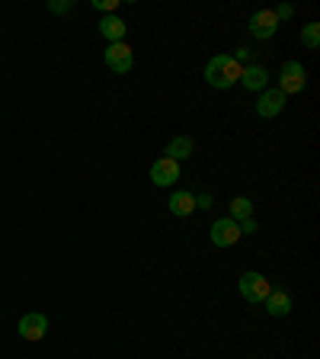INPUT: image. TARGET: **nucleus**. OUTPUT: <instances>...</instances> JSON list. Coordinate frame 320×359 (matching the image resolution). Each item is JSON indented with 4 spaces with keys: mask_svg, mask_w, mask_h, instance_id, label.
<instances>
[{
    "mask_svg": "<svg viewBox=\"0 0 320 359\" xmlns=\"http://www.w3.org/2000/svg\"><path fill=\"white\" fill-rule=\"evenodd\" d=\"M240 87L253 90V93H263V90L269 87V71L263 65H246L244 71H240Z\"/></svg>",
    "mask_w": 320,
    "mask_h": 359,
    "instance_id": "nucleus-10",
    "label": "nucleus"
},
{
    "mask_svg": "<svg viewBox=\"0 0 320 359\" xmlns=\"http://www.w3.org/2000/svg\"><path fill=\"white\" fill-rule=\"evenodd\" d=\"M195 209H211V196H209V193H202L199 199H195Z\"/></svg>",
    "mask_w": 320,
    "mask_h": 359,
    "instance_id": "nucleus-21",
    "label": "nucleus"
},
{
    "mask_svg": "<svg viewBox=\"0 0 320 359\" xmlns=\"http://www.w3.org/2000/svg\"><path fill=\"white\" fill-rule=\"evenodd\" d=\"M237 289H240V295H244V302H250V305H263L266 295L272 292V283H269L263 273H256V269H246L244 276H240Z\"/></svg>",
    "mask_w": 320,
    "mask_h": 359,
    "instance_id": "nucleus-2",
    "label": "nucleus"
},
{
    "mask_svg": "<svg viewBox=\"0 0 320 359\" xmlns=\"http://www.w3.org/2000/svg\"><path fill=\"white\" fill-rule=\"evenodd\" d=\"M48 10H52V13H67V10H74V0H52Z\"/></svg>",
    "mask_w": 320,
    "mask_h": 359,
    "instance_id": "nucleus-18",
    "label": "nucleus"
},
{
    "mask_svg": "<svg viewBox=\"0 0 320 359\" xmlns=\"http://www.w3.org/2000/svg\"><path fill=\"white\" fill-rule=\"evenodd\" d=\"M285 103H288V97H285L282 90L266 87V90L260 93V100H256V112H260L263 119H276V116H282Z\"/></svg>",
    "mask_w": 320,
    "mask_h": 359,
    "instance_id": "nucleus-6",
    "label": "nucleus"
},
{
    "mask_svg": "<svg viewBox=\"0 0 320 359\" xmlns=\"http://www.w3.org/2000/svg\"><path fill=\"white\" fill-rule=\"evenodd\" d=\"M167 209H170V215H176V218H189L195 212V196L189 193V189H176V193H170Z\"/></svg>",
    "mask_w": 320,
    "mask_h": 359,
    "instance_id": "nucleus-11",
    "label": "nucleus"
},
{
    "mask_svg": "<svg viewBox=\"0 0 320 359\" xmlns=\"http://www.w3.org/2000/svg\"><path fill=\"white\" fill-rule=\"evenodd\" d=\"M272 13H276V20L282 22V20H291V16H295V7H291V4H282V7H276Z\"/></svg>",
    "mask_w": 320,
    "mask_h": 359,
    "instance_id": "nucleus-19",
    "label": "nucleus"
},
{
    "mask_svg": "<svg viewBox=\"0 0 320 359\" xmlns=\"http://www.w3.org/2000/svg\"><path fill=\"white\" fill-rule=\"evenodd\" d=\"M99 32H103V39H109V45L112 42H125V32H128V26H125V20L122 16H103L99 20Z\"/></svg>",
    "mask_w": 320,
    "mask_h": 359,
    "instance_id": "nucleus-13",
    "label": "nucleus"
},
{
    "mask_svg": "<svg viewBox=\"0 0 320 359\" xmlns=\"http://www.w3.org/2000/svg\"><path fill=\"white\" fill-rule=\"evenodd\" d=\"M48 334V318L39 311H26L20 318V337L22 340H29V344H36V340H42V337Z\"/></svg>",
    "mask_w": 320,
    "mask_h": 359,
    "instance_id": "nucleus-7",
    "label": "nucleus"
},
{
    "mask_svg": "<svg viewBox=\"0 0 320 359\" xmlns=\"http://www.w3.org/2000/svg\"><path fill=\"white\" fill-rule=\"evenodd\" d=\"M228 218H234V222H246V218H253V202L246 199V196L231 199V205H228Z\"/></svg>",
    "mask_w": 320,
    "mask_h": 359,
    "instance_id": "nucleus-15",
    "label": "nucleus"
},
{
    "mask_svg": "<svg viewBox=\"0 0 320 359\" xmlns=\"http://www.w3.org/2000/svg\"><path fill=\"white\" fill-rule=\"evenodd\" d=\"M240 71H244V67L234 61V55H215V58H209V65H205V81L215 90H231L234 83H240Z\"/></svg>",
    "mask_w": 320,
    "mask_h": 359,
    "instance_id": "nucleus-1",
    "label": "nucleus"
},
{
    "mask_svg": "<svg viewBox=\"0 0 320 359\" xmlns=\"http://www.w3.org/2000/svg\"><path fill=\"white\" fill-rule=\"evenodd\" d=\"M305 87H307V71L301 67V61H285L282 71H279L276 90H282L285 97H291V93H301Z\"/></svg>",
    "mask_w": 320,
    "mask_h": 359,
    "instance_id": "nucleus-3",
    "label": "nucleus"
},
{
    "mask_svg": "<svg viewBox=\"0 0 320 359\" xmlns=\"http://www.w3.org/2000/svg\"><path fill=\"white\" fill-rule=\"evenodd\" d=\"M164 154L170 157V161H186V157H193L195 154V142L189 138V135H176L173 142H167V148H164Z\"/></svg>",
    "mask_w": 320,
    "mask_h": 359,
    "instance_id": "nucleus-12",
    "label": "nucleus"
},
{
    "mask_svg": "<svg viewBox=\"0 0 320 359\" xmlns=\"http://www.w3.org/2000/svg\"><path fill=\"white\" fill-rule=\"evenodd\" d=\"M240 238L244 234H240V224L234 218H215V224H211V244L215 247H234Z\"/></svg>",
    "mask_w": 320,
    "mask_h": 359,
    "instance_id": "nucleus-5",
    "label": "nucleus"
},
{
    "mask_svg": "<svg viewBox=\"0 0 320 359\" xmlns=\"http://www.w3.org/2000/svg\"><path fill=\"white\" fill-rule=\"evenodd\" d=\"M279 29V20L272 10H256L253 16H250V36L260 39V42H266V39H272Z\"/></svg>",
    "mask_w": 320,
    "mask_h": 359,
    "instance_id": "nucleus-8",
    "label": "nucleus"
},
{
    "mask_svg": "<svg viewBox=\"0 0 320 359\" xmlns=\"http://www.w3.org/2000/svg\"><path fill=\"white\" fill-rule=\"evenodd\" d=\"M301 45H305L307 52H317L320 48V22H307L305 29H301Z\"/></svg>",
    "mask_w": 320,
    "mask_h": 359,
    "instance_id": "nucleus-16",
    "label": "nucleus"
},
{
    "mask_svg": "<svg viewBox=\"0 0 320 359\" xmlns=\"http://www.w3.org/2000/svg\"><path fill=\"white\" fill-rule=\"evenodd\" d=\"M151 180H154V187H173L179 180V164L170 157H157L151 164Z\"/></svg>",
    "mask_w": 320,
    "mask_h": 359,
    "instance_id": "nucleus-9",
    "label": "nucleus"
},
{
    "mask_svg": "<svg viewBox=\"0 0 320 359\" xmlns=\"http://www.w3.org/2000/svg\"><path fill=\"white\" fill-rule=\"evenodd\" d=\"M93 7L97 10H103L106 16H112L116 10H119V0H93Z\"/></svg>",
    "mask_w": 320,
    "mask_h": 359,
    "instance_id": "nucleus-17",
    "label": "nucleus"
},
{
    "mask_svg": "<svg viewBox=\"0 0 320 359\" xmlns=\"http://www.w3.org/2000/svg\"><path fill=\"white\" fill-rule=\"evenodd\" d=\"M103 58H106V67H109L112 74H128L134 65V52L128 42H112L103 52Z\"/></svg>",
    "mask_w": 320,
    "mask_h": 359,
    "instance_id": "nucleus-4",
    "label": "nucleus"
},
{
    "mask_svg": "<svg viewBox=\"0 0 320 359\" xmlns=\"http://www.w3.org/2000/svg\"><path fill=\"white\" fill-rule=\"evenodd\" d=\"M237 224H240V234H256V231H260L256 218H246V222H237Z\"/></svg>",
    "mask_w": 320,
    "mask_h": 359,
    "instance_id": "nucleus-20",
    "label": "nucleus"
},
{
    "mask_svg": "<svg viewBox=\"0 0 320 359\" xmlns=\"http://www.w3.org/2000/svg\"><path fill=\"white\" fill-rule=\"evenodd\" d=\"M263 305H266V311L272 314V318H285V314L291 311V295L288 292H282V289H272Z\"/></svg>",
    "mask_w": 320,
    "mask_h": 359,
    "instance_id": "nucleus-14",
    "label": "nucleus"
}]
</instances>
